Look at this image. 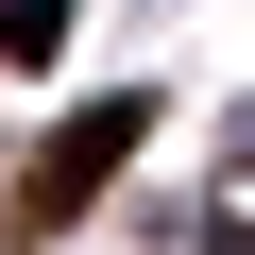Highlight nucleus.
Returning <instances> with one entry per match:
<instances>
[{
	"mask_svg": "<svg viewBox=\"0 0 255 255\" xmlns=\"http://www.w3.org/2000/svg\"><path fill=\"white\" fill-rule=\"evenodd\" d=\"M68 51V0H0V68H51Z\"/></svg>",
	"mask_w": 255,
	"mask_h": 255,
	"instance_id": "f03ea898",
	"label": "nucleus"
},
{
	"mask_svg": "<svg viewBox=\"0 0 255 255\" xmlns=\"http://www.w3.org/2000/svg\"><path fill=\"white\" fill-rule=\"evenodd\" d=\"M136 136H153V102H85V119H51V153L17 170V221L51 238V221H85L119 170H136Z\"/></svg>",
	"mask_w": 255,
	"mask_h": 255,
	"instance_id": "f257e3e1",
	"label": "nucleus"
}]
</instances>
